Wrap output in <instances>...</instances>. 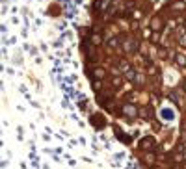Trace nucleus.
Here are the masks:
<instances>
[{
	"label": "nucleus",
	"mask_w": 186,
	"mask_h": 169,
	"mask_svg": "<svg viewBox=\"0 0 186 169\" xmlns=\"http://www.w3.org/2000/svg\"><path fill=\"white\" fill-rule=\"evenodd\" d=\"M153 145H154V139L153 138H143L142 141H140V149H142V151H151Z\"/></svg>",
	"instance_id": "1"
},
{
	"label": "nucleus",
	"mask_w": 186,
	"mask_h": 169,
	"mask_svg": "<svg viewBox=\"0 0 186 169\" xmlns=\"http://www.w3.org/2000/svg\"><path fill=\"white\" fill-rule=\"evenodd\" d=\"M123 110H125V115L130 117V119H134V117L138 115V110H136V106H132V104H125Z\"/></svg>",
	"instance_id": "2"
},
{
	"label": "nucleus",
	"mask_w": 186,
	"mask_h": 169,
	"mask_svg": "<svg viewBox=\"0 0 186 169\" xmlns=\"http://www.w3.org/2000/svg\"><path fill=\"white\" fill-rule=\"evenodd\" d=\"M175 61H177V65L186 67V56L184 54H175Z\"/></svg>",
	"instance_id": "3"
},
{
	"label": "nucleus",
	"mask_w": 186,
	"mask_h": 169,
	"mask_svg": "<svg viewBox=\"0 0 186 169\" xmlns=\"http://www.w3.org/2000/svg\"><path fill=\"white\" fill-rule=\"evenodd\" d=\"M115 132H117V136H119V139H121L123 143H127V145L130 143V136H125V134H123V132H121L119 128H117V130H115Z\"/></svg>",
	"instance_id": "4"
},
{
	"label": "nucleus",
	"mask_w": 186,
	"mask_h": 169,
	"mask_svg": "<svg viewBox=\"0 0 186 169\" xmlns=\"http://www.w3.org/2000/svg\"><path fill=\"white\" fill-rule=\"evenodd\" d=\"M125 76H127V80H130V82H134V80H136V71H132V69H128V71L125 72Z\"/></svg>",
	"instance_id": "5"
},
{
	"label": "nucleus",
	"mask_w": 186,
	"mask_h": 169,
	"mask_svg": "<svg viewBox=\"0 0 186 169\" xmlns=\"http://www.w3.org/2000/svg\"><path fill=\"white\" fill-rule=\"evenodd\" d=\"M151 28H153V30H160V28H162V22H160V19H153V22H151Z\"/></svg>",
	"instance_id": "6"
},
{
	"label": "nucleus",
	"mask_w": 186,
	"mask_h": 169,
	"mask_svg": "<svg viewBox=\"0 0 186 169\" xmlns=\"http://www.w3.org/2000/svg\"><path fill=\"white\" fill-rule=\"evenodd\" d=\"M162 117L168 119V121H171V119H173V112H169L168 108H166V110H162Z\"/></svg>",
	"instance_id": "7"
},
{
	"label": "nucleus",
	"mask_w": 186,
	"mask_h": 169,
	"mask_svg": "<svg viewBox=\"0 0 186 169\" xmlns=\"http://www.w3.org/2000/svg\"><path fill=\"white\" fill-rule=\"evenodd\" d=\"M104 75H106V72H104V69H95V76L101 80V78H104Z\"/></svg>",
	"instance_id": "8"
},
{
	"label": "nucleus",
	"mask_w": 186,
	"mask_h": 169,
	"mask_svg": "<svg viewBox=\"0 0 186 169\" xmlns=\"http://www.w3.org/2000/svg\"><path fill=\"white\" fill-rule=\"evenodd\" d=\"M91 41H93V45H99V43H101V35H99V34H93V35H91Z\"/></svg>",
	"instance_id": "9"
},
{
	"label": "nucleus",
	"mask_w": 186,
	"mask_h": 169,
	"mask_svg": "<svg viewBox=\"0 0 186 169\" xmlns=\"http://www.w3.org/2000/svg\"><path fill=\"white\" fill-rule=\"evenodd\" d=\"M117 43H119L117 39H108V45H110V46H117Z\"/></svg>",
	"instance_id": "10"
},
{
	"label": "nucleus",
	"mask_w": 186,
	"mask_h": 169,
	"mask_svg": "<svg viewBox=\"0 0 186 169\" xmlns=\"http://www.w3.org/2000/svg\"><path fill=\"white\" fill-rule=\"evenodd\" d=\"M93 89H95V91L101 89V82H99V80H97V82H93Z\"/></svg>",
	"instance_id": "11"
},
{
	"label": "nucleus",
	"mask_w": 186,
	"mask_h": 169,
	"mask_svg": "<svg viewBox=\"0 0 186 169\" xmlns=\"http://www.w3.org/2000/svg\"><path fill=\"white\" fill-rule=\"evenodd\" d=\"M179 43H180V45H182V46H186V34H184V35H182V37H180V39H179Z\"/></svg>",
	"instance_id": "12"
},
{
	"label": "nucleus",
	"mask_w": 186,
	"mask_h": 169,
	"mask_svg": "<svg viewBox=\"0 0 186 169\" xmlns=\"http://www.w3.org/2000/svg\"><path fill=\"white\" fill-rule=\"evenodd\" d=\"M113 86L119 87V86H121V80H119V78H113Z\"/></svg>",
	"instance_id": "13"
},
{
	"label": "nucleus",
	"mask_w": 186,
	"mask_h": 169,
	"mask_svg": "<svg viewBox=\"0 0 186 169\" xmlns=\"http://www.w3.org/2000/svg\"><path fill=\"white\" fill-rule=\"evenodd\" d=\"M180 87H182V89H184V91H186V78H184V80H182V84H180Z\"/></svg>",
	"instance_id": "14"
},
{
	"label": "nucleus",
	"mask_w": 186,
	"mask_h": 169,
	"mask_svg": "<svg viewBox=\"0 0 186 169\" xmlns=\"http://www.w3.org/2000/svg\"><path fill=\"white\" fill-rule=\"evenodd\" d=\"M184 26H186V20H184Z\"/></svg>",
	"instance_id": "15"
}]
</instances>
